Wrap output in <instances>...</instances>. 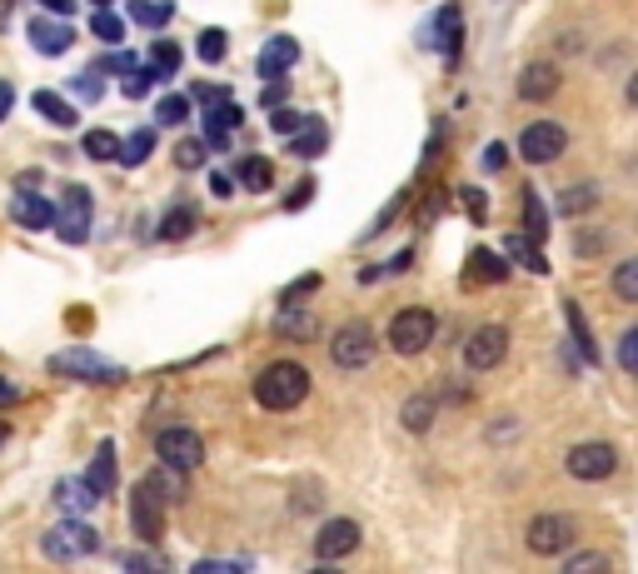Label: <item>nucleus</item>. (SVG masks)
Instances as JSON below:
<instances>
[{
    "label": "nucleus",
    "instance_id": "26",
    "mask_svg": "<svg viewBox=\"0 0 638 574\" xmlns=\"http://www.w3.org/2000/svg\"><path fill=\"white\" fill-rule=\"evenodd\" d=\"M55 504L65 514H80V510H90V504H95V490L85 484V474H80V480H60L55 484Z\"/></svg>",
    "mask_w": 638,
    "mask_h": 574
},
{
    "label": "nucleus",
    "instance_id": "28",
    "mask_svg": "<svg viewBox=\"0 0 638 574\" xmlns=\"http://www.w3.org/2000/svg\"><path fill=\"white\" fill-rule=\"evenodd\" d=\"M179 61H185V51H179L175 41H160V45H150V81H169V75L179 71Z\"/></svg>",
    "mask_w": 638,
    "mask_h": 574
},
{
    "label": "nucleus",
    "instance_id": "11",
    "mask_svg": "<svg viewBox=\"0 0 638 574\" xmlns=\"http://www.w3.org/2000/svg\"><path fill=\"white\" fill-rule=\"evenodd\" d=\"M514 95L518 101H554L558 95V65L554 61H528L524 71H518V81H514Z\"/></svg>",
    "mask_w": 638,
    "mask_h": 574
},
{
    "label": "nucleus",
    "instance_id": "44",
    "mask_svg": "<svg viewBox=\"0 0 638 574\" xmlns=\"http://www.w3.org/2000/svg\"><path fill=\"white\" fill-rule=\"evenodd\" d=\"M618 365H624V375L638 370V330H624V340H618Z\"/></svg>",
    "mask_w": 638,
    "mask_h": 574
},
{
    "label": "nucleus",
    "instance_id": "35",
    "mask_svg": "<svg viewBox=\"0 0 638 574\" xmlns=\"http://www.w3.org/2000/svg\"><path fill=\"white\" fill-rule=\"evenodd\" d=\"M185 115H189V101H185V95H160V105H155V121L165 125V131H175V125H185Z\"/></svg>",
    "mask_w": 638,
    "mask_h": 574
},
{
    "label": "nucleus",
    "instance_id": "34",
    "mask_svg": "<svg viewBox=\"0 0 638 574\" xmlns=\"http://www.w3.org/2000/svg\"><path fill=\"white\" fill-rule=\"evenodd\" d=\"M140 490H150L160 504H169V500H179V494H185V490H179V480H169L165 464H160V470H150L145 480H140Z\"/></svg>",
    "mask_w": 638,
    "mask_h": 574
},
{
    "label": "nucleus",
    "instance_id": "57",
    "mask_svg": "<svg viewBox=\"0 0 638 574\" xmlns=\"http://www.w3.org/2000/svg\"><path fill=\"white\" fill-rule=\"evenodd\" d=\"M504 161H508L504 145H488V151H484V165H488V171H504Z\"/></svg>",
    "mask_w": 638,
    "mask_h": 574
},
{
    "label": "nucleus",
    "instance_id": "8",
    "mask_svg": "<svg viewBox=\"0 0 638 574\" xmlns=\"http://www.w3.org/2000/svg\"><path fill=\"white\" fill-rule=\"evenodd\" d=\"M568 474L574 480H584V484H598V480H608V474L618 470V450L608 440H584V444H574L568 450Z\"/></svg>",
    "mask_w": 638,
    "mask_h": 574
},
{
    "label": "nucleus",
    "instance_id": "21",
    "mask_svg": "<svg viewBox=\"0 0 638 574\" xmlns=\"http://www.w3.org/2000/svg\"><path fill=\"white\" fill-rule=\"evenodd\" d=\"M85 484L95 490V500H105V494H115V444H100L95 450V460H90V474H85Z\"/></svg>",
    "mask_w": 638,
    "mask_h": 574
},
{
    "label": "nucleus",
    "instance_id": "22",
    "mask_svg": "<svg viewBox=\"0 0 638 574\" xmlns=\"http://www.w3.org/2000/svg\"><path fill=\"white\" fill-rule=\"evenodd\" d=\"M30 105H35V115H45L50 125H60V131H70V125L80 121L75 105H70L60 91H35V95H30Z\"/></svg>",
    "mask_w": 638,
    "mask_h": 574
},
{
    "label": "nucleus",
    "instance_id": "59",
    "mask_svg": "<svg viewBox=\"0 0 638 574\" xmlns=\"http://www.w3.org/2000/svg\"><path fill=\"white\" fill-rule=\"evenodd\" d=\"M10 105H16V91H10V85L0 81V121H6V115H10Z\"/></svg>",
    "mask_w": 638,
    "mask_h": 574
},
{
    "label": "nucleus",
    "instance_id": "53",
    "mask_svg": "<svg viewBox=\"0 0 638 574\" xmlns=\"http://www.w3.org/2000/svg\"><path fill=\"white\" fill-rule=\"evenodd\" d=\"M209 191H215L219 201H229V195H235V181H229L225 171H215V175H209Z\"/></svg>",
    "mask_w": 638,
    "mask_h": 574
},
{
    "label": "nucleus",
    "instance_id": "13",
    "mask_svg": "<svg viewBox=\"0 0 638 574\" xmlns=\"http://www.w3.org/2000/svg\"><path fill=\"white\" fill-rule=\"evenodd\" d=\"M359 550V524L354 520H325L315 534V554L319 560H344Z\"/></svg>",
    "mask_w": 638,
    "mask_h": 574
},
{
    "label": "nucleus",
    "instance_id": "43",
    "mask_svg": "<svg viewBox=\"0 0 638 574\" xmlns=\"http://www.w3.org/2000/svg\"><path fill=\"white\" fill-rule=\"evenodd\" d=\"M175 165H179V171H195V165H205V145H199V141H179L175 145Z\"/></svg>",
    "mask_w": 638,
    "mask_h": 574
},
{
    "label": "nucleus",
    "instance_id": "64",
    "mask_svg": "<svg viewBox=\"0 0 638 574\" xmlns=\"http://www.w3.org/2000/svg\"><path fill=\"white\" fill-rule=\"evenodd\" d=\"M90 6H110V0H90Z\"/></svg>",
    "mask_w": 638,
    "mask_h": 574
},
{
    "label": "nucleus",
    "instance_id": "4",
    "mask_svg": "<svg viewBox=\"0 0 638 574\" xmlns=\"http://www.w3.org/2000/svg\"><path fill=\"white\" fill-rule=\"evenodd\" d=\"M155 454L169 474H189V470H199V460H205V440H199L189 424H169V430L155 434Z\"/></svg>",
    "mask_w": 638,
    "mask_h": 574
},
{
    "label": "nucleus",
    "instance_id": "7",
    "mask_svg": "<svg viewBox=\"0 0 638 574\" xmlns=\"http://www.w3.org/2000/svg\"><path fill=\"white\" fill-rule=\"evenodd\" d=\"M329 360H335L339 370H364V365L374 360V330H369L364 320L339 325V335H329Z\"/></svg>",
    "mask_w": 638,
    "mask_h": 574
},
{
    "label": "nucleus",
    "instance_id": "17",
    "mask_svg": "<svg viewBox=\"0 0 638 574\" xmlns=\"http://www.w3.org/2000/svg\"><path fill=\"white\" fill-rule=\"evenodd\" d=\"M289 151H295L299 161H315V155H325V151H329L325 121H319V115H305V121H299V131L289 135Z\"/></svg>",
    "mask_w": 638,
    "mask_h": 574
},
{
    "label": "nucleus",
    "instance_id": "51",
    "mask_svg": "<svg viewBox=\"0 0 638 574\" xmlns=\"http://www.w3.org/2000/svg\"><path fill=\"white\" fill-rule=\"evenodd\" d=\"M189 95H195V101H199V111H209V105H219V101H225V85H195V91H189Z\"/></svg>",
    "mask_w": 638,
    "mask_h": 574
},
{
    "label": "nucleus",
    "instance_id": "38",
    "mask_svg": "<svg viewBox=\"0 0 638 574\" xmlns=\"http://www.w3.org/2000/svg\"><path fill=\"white\" fill-rule=\"evenodd\" d=\"M55 215H65V221H85V215H90V191H85V185H70V191L60 195Z\"/></svg>",
    "mask_w": 638,
    "mask_h": 574
},
{
    "label": "nucleus",
    "instance_id": "20",
    "mask_svg": "<svg viewBox=\"0 0 638 574\" xmlns=\"http://www.w3.org/2000/svg\"><path fill=\"white\" fill-rule=\"evenodd\" d=\"M295 61H299V45L289 41V35H275V41L259 51V75H265V81H275V75H285Z\"/></svg>",
    "mask_w": 638,
    "mask_h": 574
},
{
    "label": "nucleus",
    "instance_id": "33",
    "mask_svg": "<svg viewBox=\"0 0 638 574\" xmlns=\"http://www.w3.org/2000/svg\"><path fill=\"white\" fill-rule=\"evenodd\" d=\"M189 230H195V211H189V205H175V211H169L165 221L155 225V235H160V240H185Z\"/></svg>",
    "mask_w": 638,
    "mask_h": 574
},
{
    "label": "nucleus",
    "instance_id": "6",
    "mask_svg": "<svg viewBox=\"0 0 638 574\" xmlns=\"http://www.w3.org/2000/svg\"><path fill=\"white\" fill-rule=\"evenodd\" d=\"M574 540H578V530H574V520H568V514H534V520H528V530H524V544L534 554H544V560L574 550Z\"/></svg>",
    "mask_w": 638,
    "mask_h": 574
},
{
    "label": "nucleus",
    "instance_id": "27",
    "mask_svg": "<svg viewBox=\"0 0 638 574\" xmlns=\"http://www.w3.org/2000/svg\"><path fill=\"white\" fill-rule=\"evenodd\" d=\"M90 35L105 45H125V16H115L110 6H95V16H90Z\"/></svg>",
    "mask_w": 638,
    "mask_h": 574
},
{
    "label": "nucleus",
    "instance_id": "23",
    "mask_svg": "<svg viewBox=\"0 0 638 574\" xmlns=\"http://www.w3.org/2000/svg\"><path fill=\"white\" fill-rule=\"evenodd\" d=\"M564 315H568V335H574V345H578V355H584L588 365H598L604 355H598V340H594V330H588V320H584V310H578L574 300H564Z\"/></svg>",
    "mask_w": 638,
    "mask_h": 574
},
{
    "label": "nucleus",
    "instance_id": "54",
    "mask_svg": "<svg viewBox=\"0 0 638 574\" xmlns=\"http://www.w3.org/2000/svg\"><path fill=\"white\" fill-rule=\"evenodd\" d=\"M120 564L125 570H160V560H150V554H120Z\"/></svg>",
    "mask_w": 638,
    "mask_h": 574
},
{
    "label": "nucleus",
    "instance_id": "37",
    "mask_svg": "<svg viewBox=\"0 0 638 574\" xmlns=\"http://www.w3.org/2000/svg\"><path fill=\"white\" fill-rule=\"evenodd\" d=\"M614 295H618L624 305L638 300V260H624V265L614 270Z\"/></svg>",
    "mask_w": 638,
    "mask_h": 574
},
{
    "label": "nucleus",
    "instance_id": "61",
    "mask_svg": "<svg viewBox=\"0 0 638 574\" xmlns=\"http://www.w3.org/2000/svg\"><path fill=\"white\" fill-rule=\"evenodd\" d=\"M40 185V171H20V191H35Z\"/></svg>",
    "mask_w": 638,
    "mask_h": 574
},
{
    "label": "nucleus",
    "instance_id": "14",
    "mask_svg": "<svg viewBox=\"0 0 638 574\" xmlns=\"http://www.w3.org/2000/svg\"><path fill=\"white\" fill-rule=\"evenodd\" d=\"M239 125H245V111H239L229 95L219 105H209V111H205V151H225L229 131H239Z\"/></svg>",
    "mask_w": 638,
    "mask_h": 574
},
{
    "label": "nucleus",
    "instance_id": "30",
    "mask_svg": "<svg viewBox=\"0 0 638 574\" xmlns=\"http://www.w3.org/2000/svg\"><path fill=\"white\" fill-rule=\"evenodd\" d=\"M130 21L150 25V31H160V25L175 21V6L169 0H130Z\"/></svg>",
    "mask_w": 638,
    "mask_h": 574
},
{
    "label": "nucleus",
    "instance_id": "9",
    "mask_svg": "<svg viewBox=\"0 0 638 574\" xmlns=\"http://www.w3.org/2000/svg\"><path fill=\"white\" fill-rule=\"evenodd\" d=\"M564 151H568V131H564V125H554V121H534V125L518 131V155H524L528 165H548V161H558Z\"/></svg>",
    "mask_w": 638,
    "mask_h": 574
},
{
    "label": "nucleus",
    "instance_id": "24",
    "mask_svg": "<svg viewBox=\"0 0 638 574\" xmlns=\"http://www.w3.org/2000/svg\"><path fill=\"white\" fill-rule=\"evenodd\" d=\"M434 414H439V400H434V394H409L404 410H399V420H404V430L424 434L429 424H434Z\"/></svg>",
    "mask_w": 638,
    "mask_h": 574
},
{
    "label": "nucleus",
    "instance_id": "63",
    "mask_svg": "<svg viewBox=\"0 0 638 574\" xmlns=\"http://www.w3.org/2000/svg\"><path fill=\"white\" fill-rule=\"evenodd\" d=\"M6 440H10V424H6V420H0V444H6Z\"/></svg>",
    "mask_w": 638,
    "mask_h": 574
},
{
    "label": "nucleus",
    "instance_id": "29",
    "mask_svg": "<svg viewBox=\"0 0 638 574\" xmlns=\"http://www.w3.org/2000/svg\"><path fill=\"white\" fill-rule=\"evenodd\" d=\"M469 275H474V280H484V285H504L508 280V260L498 250H474Z\"/></svg>",
    "mask_w": 638,
    "mask_h": 574
},
{
    "label": "nucleus",
    "instance_id": "39",
    "mask_svg": "<svg viewBox=\"0 0 638 574\" xmlns=\"http://www.w3.org/2000/svg\"><path fill=\"white\" fill-rule=\"evenodd\" d=\"M115 151H120V135L115 131H90L85 135V155H90V161H115Z\"/></svg>",
    "mask_w": 638,
    "mask_h": 574
},
{
    "label": "nucleus",
    "instance_id": "42",
    "mask_svg": "<svg viewBox=\"0 0 638 574\" xmlns=\"http://www.w3.org/2000/svg\"><path fill=\"white\" fill-rule=\"evenodd\" d=\"M459 201H464L469 221H488V195H484V191H474V185H464V191H459Z\"/></svg>",
    "mask_w": 638,
    "mask_h": 574
},
{
    "label": "nucleus",
    "instance_id": "2",
    "mask_svg": "<svg viewBox=\"0 0 638 574\" xmlns=\"http://www.w3.org/2000/svg\"><path fill=\"white\" fill-rule=\"evenodd\" d=\"M50 375H65V380H85V385H125V365H115V360H105V355H95V350H60V355H50Z\"/></svg>",
    "mask_w": 638,
    "mask_h": 574
},
{
    "label": "nucleus",
    "instance_id": "40",
    "mask_svg": "<svg viewBox=\"0 0 638 574\" xmlns=\"http://www.w3.org/2000/svg\"><path fill=\"white\" fill-rule=\"evenodd\" d=\"M319 285H325V275H319V270L299 275V280H289L285 290H279V305H299V300H305V295H315Z\"/></svg>",
    "mask_w": 638,
    "mask_h": 574
},
{
    "label": "nucleus",
    "instance_id": "15",
    "mask_svg": "<svg viewBox=\"0 0 638 574\" xmlns=\"http://www.w3.org/2000/svg\"><path fill=\"white\" fill-rule=\"evenodd\" d=\"M275 335H279V340H295V345L319 340V315L299 310V305H279V315H275Z\"/></svg>",
    "mask_w": 638,
    "mask_h": 574
},
{
    "label": "nucleus",
    "instance_id": "1",
    "mask_svg": "<svg viewBox=\"0 0 638 574\" xmlns=\"http://www.w3.org/2000/svg\"><path fill=\"white\" fill-rule=\"evenodd\" d=\"M305 394H309V370L295 365V360H275V365H265V370L255 375V400L265 404V410H275V414L305 404Z\"/></svg>",
    "mask_w": 638,
    "mask_h": 574
},
{
    "label": "nucleus",
    "instance_id": "49",
    "mask_svg": "<svg viewBox=\"0 0 638 574\" xmlns=\"http://www.w3.org/2000/svg\"><path fill=\"white\" fill-rule=\"evenodd\" d=\"M604 574L608 570V560H604V554H574V560H568V574Z\"/></svg>",
    "mask_w": 638,
    "mask_h": 574
},
{
    "label": "nucleus",
    "instance_id": "62",
    "mask_svg": "<svg viewBox=\"0 0 638 574\" xmlns=\"http://www.w3.org/2000/svg\"><path fill=\"white\" fill-rule=\"evenodd\" d=\"M0 400H16V385H6V380H0Z\"/></svg>",
    "mask_w": 638,
    "mask_h": 574
},
{
    "label": "nucleus",
    "instance_id": "55",
    "mask_svg": "<svg viewBox=\"0 0 638 574\" xmlns=\"http://www.w3.org/2000/svg\"><path fill=\"white\" fill-rule=\"evenodd\" d=\"M285 95L289 91H285V81H279V85H269V91L259 95V105H265V111H275V105H285Z\"/></svg>",
    "mask_w": 638,
    "mask_h": 574
},
{
    "label": "nucleus",
    "instance_id": "47",
    "mask_svg": "<svg viewBox=\"0 0 638 574\" xmlns=\"http://www.w3.org/2000/svg\"><path fill=\"white\" fill-rule=\"evenodd\" d=\"M524 205H528V240H544L548 225H544V205H538V195L528 191V195H524Z\"/></svg>",
    "mask_w": 638,
    "mask_h": 574
},
{
    "label": "nucleus",
    "instance_id": "56",
    "mask_svg": "<svg viewBox=\"0 0 638 574\" xmlns=\"http://www.w3.org/2000/svg\"><path fill=\"white\" fill-rule=\"evenodd\" d=\"M75 91H80V95H85V101H100V75H95V71H90V75H85V81H75Z\"/></svg>",
    "mask_w": 638,
    "mask_h": 574
},
{
    "label": "nucleus",
    "instance_id": "10",
    "mask_svg": "<svg viewBox=\"0 0 638 574\" xmlns=\"http://www.w3.org/2000/svg\"><path fill=\"white\" fill-rule=\"evenodd\" d=\"M504 355H508V330H504V325H478V330L464 340V365L474 375L494 370Z\"/></svg>",
    "mask_w": 638,
    "mask_h": 574
},
{
    "label": "nucleus",
    "instance_id": "48",
    "mask_svg": "<svg viewBox=\"0 0 638 574\" xmlns=\"http://www.w3.org/2000/svg\"><path fill=\"white\" fill-rule=\"evenodd\" d=\"M604 245H608V235H604V230H598V235H594V230H578L574 250L584 255V260H594V250H604Z\"/></svg>",
    "mask_w": 638,
    "mask_h": 574
},
{
    "label": "nucleus",
    "instance_id": "52",
    "mask_svg": "<svg viewBox=\"0 0 638 574\" xmlns=\"http://www.w3.org/2000/svg\"><path fill=\"white\" fill-rule=\"evenodd\" d=\"M235 570H245V560H199L195 564V574H235Z\"/></svg>",
    "mask_w": 638,
    "mask_h": 574
},
{
    "label": "nucleus",
    "instance_id": "19",
    "mask_svg": "<svg viewBox=\"0 0 638 574\" xmlns=\"http://www.w3.org/2000/svg\"><path fill=\"white\" fill-rule=\"evenodd\" d=\"M434 41L444 61H459V45H464V21H459V6H444L434 16Z\"/></svg>",
    "mask_w": 638,
    "mask_h": 574
},
{
    "label": "nucleus",
    "instance_id": "41",
    "mask_svg": "<svg viewBox=\"0 0 638 574\" xmlns=\"http://www.w3.org/2000/svg\"><path fill=\"white\" fill-rule=\"evenodd\" d=\"M225 31H199V61H209V65H215V61H225Z\"/></svg>",
    "mask_w": 638,
    "mask_h": 574
},
{
    "label": "nucleus",
    "instance_id": "58",
    "mask_svg": "<svg viewBox=\"0 0 638 574\" xmlns=\"http://www.w3.org/2000/svg\"><path fill=\"white\" fill-rule=\"evenodd\" d=\"M309 195H315V185H309V181H305V185H299V191H295V195H289V201H285V205H289V211H299V205H305V201H309Z\"/></svg>",
    "mask_w": 638,
    "mask_h": 574
},
{
    "label": "nucleus",
    "instance_id": "18",
    "mask_svg": "<svg viewBox=\"0 0 638 574\" xmlns=\"http://www.w3.org/2000/svg\"><path fill=\"white\" fill-rule=\"evenodd\" d=\"M30 45H35L40 55H65L70 45H75V31L60 21H30Z\"/></svg>",
    "mask_w": 638,
    "mask_h": 574
},
{
    "label": "nucleus",
    "instance_id": "16",
    "mask_svg": "<svg viewBox=\"0 0 638 574\" xmlns=\"http://www.w3.org/2000/svg\"><path fill=\"white\" fill-rule=\"evenodd\" d=\"M10 215H16V225H25V230H50V225H55V205L35 191H20Z\"/></svg>",
    "mask_w": 638,
    "mask_h": 574
},
{
    "label": "nucleus",
    "instance_id": "12",
    "mask_svg": "<svg viewBox=\"0 0 638 574\" xmlns=\"http://www.w3.org/2000/svg\"><path fill=\"white\" fill-rule=\"evenodd\" d=\"M130 524H135V534L145 544H160V534H165V504L150 490H140V484H135V494H130Z\"/></svg>",
    "mask_w": 638,
    "mask_h": 574
},
{
    "label": "nucleus",
    "instance_id": "45",
    "mask_svg": "<svg viewBox=\"0 0 638 574\" xmlns=\"http://www.w3.org/2000/svg\"><path fill=\"white\" fill-rule=\"evenodd\" d=\"M299 121H305V115L285 111V105H275V111H269V131H275V135H295V131H299Z\"/></svg>",
    "mask_w": 638,
    "mask_h": 574
},
{
    "label": "nucleus",
    "instance_id": "3",
    "mask_svg": "<svg viewBox=\"0 0 638 574\" xmlns=\"http://www.w3.org/2000/svg\"><path fill=\"white\" fill-rule=\"evenodd\" d=\"M434 335H439L434 310L409 305V310H394V320H389V350H394V355H419V350L434 345Z\"/></svg>",
    "mask_w": 638,
    "mask_h": 574
},
{
    "label": "nucleus",
    "instance_id": "31",
    "mask_svg": "<svg viewBox=\"0 0 638 574\" xmlns=\"http://www.w3.org/2000/svg\"><path fill=\"white\" fill-rule=\"evenodd\" d=\"M239 185L255 195H265L269 185H275V165L265 161V155H249V161H239Z\"/></svg>",
    "mask_w": 638,
    "mask_h": 574
},
{
    "label": "nucleus",
    "instance_id": "32",
    "mask_svg": "<svg viewBox=\"0 0 638 574\" xmlns=\"http://www.w3.org/2000/svg\"><path fill=\"white\" fill-rule=\"evenodd\" d=\"M598 205V185H568L558 191V215H584Z\"/></svg>",
    "mask_w": 638,
    "mask_h": 574
},
{
    "label": "nucleus",
    "instance_id": "36",
    "mask_svg": "<svg viewBox=\"0 0 638 574\" xmlns=\"http://www.w3.org/2000/svg\"><path fill=\"white\" fill-rule=\"evenodd\" d=\"M508 255H518V260H524L534 275H544V270H548V260H544V255H538V245L528 240V235H518V230L508 235Z\"/></svg>",
    "mask_w": 638,
    "mask_h": 574
},
{
    "label": "nucleus",
    "instance_id": "5",
    "mask_svg": "<svg viewBox=\"0 0 638 574\" xmlns=\"http://www.w3.org/2000/svg\"><path fill=\"white\" fill-rule=\"evenodd\" d=\"M40 550H45V560L70 564V560H85V554H95V550H100V534L90 530L80 514H70L65 524H55V530L40 540Z\"/></svg>",
    "mask_w": 638,
    "mask_h": 574
},
{
    "label": "nucleus",
    "instance_id": "25",
    "mask_svg": "<svg viewBox=\"0 0 638 574\" xmlns=\"http://www.w3.org/2000/svg\"><path fill=\"white\" fill-rule=\"evenodd\" d=\"M150 151H155V131H130L125 141H120L115 161L125 165V171H135V165H145V161H150Z\"/></svg>",
    "mask_w": 638,
    "mask_h": 574
},
{
    "label": "nucleus",
    "instance_id": "60",
    "mask_svg": "<svg viewBox=\"0 0 638 574\" xmlns=\"http://www.w3.org/2000/svg\"><path fill=\"white\" fill-rule=\"evenodd\" d=\"M40 6H45V11H55V16H70V11H75L70 0H40Z\"/></svg>",
    "mask_w": 638,
    "mask_h": 574
},
{
    "label": "nucleus",
    "instance_id": "50",
    "mask_svg": "<svg viewBox=\"0 0 638 574\" xmlns=\"http://www.w3.org/2000/svg\"><path fill=\"white\" fill-rule=\"evenodd\" d=\"M55 225H60V240L65 245H80L90 235V221H55Z\"/></svg>",
    "mask_w": 638,
    "mask_h": 574
},
{
    "label": "nucleus",
    "instance_id": "46",
    "mask_svg": "<svg viewBox=\"0 0 638 574\" xmlns=\"http://www.w3.org/2000/svg\"><path fill=\"white\" fill-rule=\"evenodd\" d=\"M100 71H110V75H130V71H140V61L125 51V45H120L115 55H105V61H100Z\"/></svg>",
    "mask_w": 638,
    "mask_h": 574
}]
</instances>
